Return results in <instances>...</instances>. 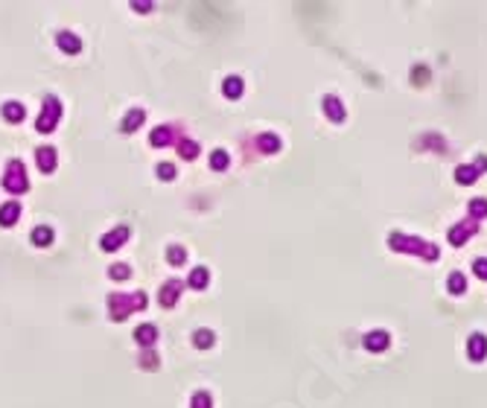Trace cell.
Wrapping results in <instances>:
<instances>
[{
	"label": "cell",
	"instance_id": "1",
	"mask_svg": "<svg viewBox=\"0 0 487 408\" xmlns=\"http://www.w3.org/2000/svg\"><path fill=\"white\" fill-rule=\"evenodd\" d=\"M3 184L9 187V192H27V172H24V163L12 161L9 169H6V178Z\"/></svg>",
	"mask_w": 487,
	"mask_h": 408
},
{
	"label": "cell",
	"instance_id": "2",
	"mask_svg": "<svg viewBox=\"0 0 487 408\" xmlns=\"http://www.w3.org/2000/svg\"><path fill=\"white\" fill-rule=\"evenodd\" d=\"M59 100H47V105H44V111H41V120H38V131H53L55 128V117H59Z\"/></svg>",
	"mask_w": 487,
	"mask_h": 408
},
{
	"label": "cell",
	"instance_id": "3",
	"mask_svg": "<svg viewBox=\"0 0 487 408\" xmlns=\"http://www.w3.org/2000/svg\"><path fill=\"white\" fill-rule=\"evenodd\" d=\"M128 236V227H114L111 234H105V239H102V251H114V248H120V245L126 242Z\"/></svg>",
	"mask_w": 487,
	"mask_h": 408
},
{
	"label": "cell",
	"instance_id": "4",
	"mask_svg": "<svg viewBox=\"0 0 487 408\" xmlns=\"http://www.w3.org/2000/svg\"><path fill=\"white\" fill-rule=\"evenodd\" d=\"M35 158H38L41 172H53V169H55V149H47V146H41Z\"/></svg>",
	"mask_w": 487,
	"mask_h": 408
},
{
	"label": "cell",
	"instance_id": "5",
	"mask_svg": "<svg viewBox=\"0 0 487 408\" xmlns=\"http://www.w3.org/2000/svg\"><path fill=\"white\" fill-rule=\"evenodd\" d=\"M178 292H181V283H178V280H170V283L161 289V303H163V306H172V303H175V298H178Z\"/></svg>",
	"mask_w": 487,
	"mask_h": 408
},
{
	"label": "cell",
	"instance_id": "6",
	"mask_svg": "<svg viewBox=\"0 0 487 408\" xmlns=\"http://www.w3.org/2000/svg\"><path fill=\"white\" fill-rule=\"evenodd\" d=\"M59 47H62L64 53H79L82 50V41L70 32H59Z\"/></svg>",
	"mask_w": 487,
	"mask_h": 408
},
{
	"label": "cell",
	"instance_id": "7",
	"mask_svg": "<svg viewBox=\"0 0 487 408\" xmlns=\"http://www.w3.org/2000/svg\"><path fill=\"white\" fill-rule=\"evenodd\" d=\"M146 120V114H143V108H132L126 114V120H123V131H135L140 123Z\"/></svg>",
	"mask_w": 487,
	"mask_h": 408
},
{
	"label": "cell",
	"instance_id": "8",
	"mask_svg": "<svg viewBox=\"0 0 487 408\" xmlns=\"http://www.w3.org/2000/svg\"><path fill=\"white\" fill-rule=\"evenodd\" d=\"M24 114H27V108L18 105V102H6V105H3V117L9 120V123H21Z\"/></svg>",
	"mask_w": 487,
	"mask_h": 408
},
{
	"label": "cell",
	"instance_id": "9",
	"mask_svg": "<svg viewBox=\"0 0 487 408\" xmlns=\"http://www.w3.org/2000/svg\"><path fill=\"white\" fill-rule=\"evenodd\" d=\"M222 91H225V96L236 100V96L242 93V79H239V76H228V79H225V85H222Z\"/></svg>",
	"mask_w": 487,
	"mask_h": 408
},
{
	"label": "cell",
	"instance_id": "10",
	"mask_svg": "<svg viewBox=\"0 0 487 408\" xmlns=\"http://www.w3.org/2000/svg\"><path fill=\"white\" fill-rule=\"evenodd\" d=\"M53 242V230H50V227H35V230H32V245H38V248H41V245H50Z\"/></svg>",
	"mask_w": 487,
	"mask_h": 408
},
{
	"label": "cell",
	"instance_id": "11",
	"mask_svg": "<svg viewBox=\"0 0 487 408\" xmlns=\"http://www.w3.org/2000/svg\"><path fill=\"white\" fill-rule=\"evenodd\" d=\"M18 213H21L18 204H6V207L0 210V225H15V222H18Z\"/></svg>",
	"mask_w": 487,
	"mask_h": 408
},
{
	"label": "cell",
	"instance_id": "12",
	"mask_svg": "<svg viewBox=\"0 0 487 408\" xmlns=\"http://www.w3.org/2000/svg\"><path fill=\"white\" fill-rule=\"evenodd\" d=\"M135 338L140 341V344H152L155 338H158V329H155L152 324H146V326H140V329L135 333Z\"/></svg>",
	"mask_w": 487,
	"mask_h": 408
},
{
	"label": "cell",
	"instance_id": "13",
	"mask_svg": "<svg viewBox=\"0 0 487 408\" xmlns=\"http://www.w3.org/2000/svg\"><path fill=\"white\" fill-rule=\"evenodd\" d=\"M190 286L193 289H204L208 286V268H196V271L190 274Z\"/></svg>",
	"mask_w": 487,
	"mask_h": 408
},
{
	"label": "cell",
	"instance_id": "14",
	"mask_svg": "<svg viewBox=\"0 0 487 408\" xmlns=\"http://www.w3.org/2000/svg\"><path fill=\"white\" fill-rule=\"evenodd\" d=\"M170 137H172V131H170V128H155V131H152V146H166V143H170Z\"/></svg>",
	"mask_w": 487,
	"mask_h": 408
},
{
	"label": "cell",
	"instance_id": "15",
	"mask_svg": "<svg viewBox=\"0 0 487 408\" xmlns=\"http://www.w3.org/2000/svg\"><path fill=\"white\" fill-rule=\"evenodd\" d=\"M178 152H181V158H196V154H199V146L193 143V140H181Z\"/></svg>",
	"mask_w": 487,
	"mask_h": 408
},
{
	"label": "cell",
	"instance_id": "16",
	"mask_svg": "<svg viewBox=\"0 0 487 408\" xmlns=\"http://www.w3.org/2000/svg\"><path fill=\"white\" fill-rule=\"evenodd\" d=\"M213 341H216V338H213L210 329H199V333H196V347H210Z\"/></svg>",
	"mask_w": 487,
	"mask_h": 408
},
{
	"label": "cell",
	"instance_id": "17",
	"mask_svg": "<svg viewBox=\"0 0 487 408\" xmlns=\"http://www.w3.org/2000/svg\"><path fill=\"white\" fill-rule=\"evenodd\" d=\"M193 408H213V402H210V394H208V391H199V394L193 397Z\"/></svg>",
	"mask_w": 487,
	"mask_h": 408
},
{
	"label": "cell",
	"instance_id": "18",
	"mask_svg": "<svg viewBox=\"0 0 487 408\" xmlns=\"http://www.w3.org/2000/svg\"><path fill=\"white\" fill-rule=\"evenodd\" d=\"M210 166H213V169H225V166H228V154L225 152H213V154H210Z\"/></svg>",
	"mask_w": 487,
	"mask_h": 408
},
{
	"label": "cell",
	"instance_id": "19",
	"mask_svg": "<svg viewBox=\"0 0 487 408\" xmlns=\"http://www.w3.org/2000/svg\"><path fill=\"white\" fill-rule=\"evenodd\" d=\"M184 257H187L184 248H170V263L172 265H181V263H184Z\"/></svg>",
	"mask_w": 487,
	"mask_h": 408
},
{
	"label": "cell",
	"instance_id": "20",
	"mask_svg": "<svg viewBox=\"0 0 487 408\" xmlns=\"http://www.w3.org/2000/svg\"><path fill=\"white\" fill-rule=\"evenodd\" d=\"M111 277H114V280H126L128 277V265H111Z\"/></svg>",
	"mask_w": 487,
	"mask_h": 408
},
{
	"label": "cell",
	"instance_id": "21",
	"mask_svg": "<svg viewBox=\"0 0 487 408\" xmlns=\"http://www.w3.org/2000/svg\"><path fill=\"white\" fill-rule=\"evenodd\" d=\"M158 178H166V181H172V178H175L172 163H161V166H158Z\"/></svg>",
	"mask_w": 487,
	"mask_h": 408
},
{
	"label": "cell",
	"instance_id": "22",
	"mask_svg": "<svg viewBox=\"0 0 487 408\" xmlns=\"http://www.w3.org/2000/svg\"><path fill=\"white\" fill-rule=\"evenodd\" d=\"M365 344H368V347H382V344H385V336H368V338H365Z\"/></svg>",
	"mask_w": 487,
	"mask_h": 408
},
{
	"label": "cell",
	"instance_id": "23",
	"mask_svg": "<svg viewBox=\"0 0 487 408\" xmlns=\"http://www.w3.org/2000/svg\"><path fill=\"white\" fill-rule=\"evenodd\" d=\"M464 289V277L461 274H452V292H461Z\"/></svg>",
	"mask_w": 487,
	"mask_h": 408
}]
</instances>
